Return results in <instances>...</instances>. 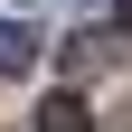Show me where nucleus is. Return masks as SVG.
Returning a JSON list of instances; mask_svg holds the SVG:
<instances>
[{
    "instance_id": "1",
    "label": "nucleus",
    "mask_w": 132,
    "mask_h": 132,
    "mask_svg": "<svg viewBox=\"0 0 132 132\" xmlns=\"http://www.w3.org/2000/svg\"><path fill=\"white\" fill-rule=\"evenodd\" d=\"M38 66V28L28 19H0V76H28Z\"/></svg>"
},
{
    "instance_id": "2",
    "label": "nucleus",
    "mask_w": 132,
    "mask_h": 132,
    "mask_svg": "<svg viewBox=\"0 0 132 132\" xmlns=\"http://www.w3.org/2000/svg\"><path fill=\"white\" fill-rule=\"evenodd\" d=\"M38 132H94L85 123V94H47L38 104Z\"/></svg>"
}]
</instances>
